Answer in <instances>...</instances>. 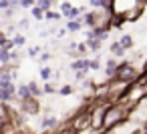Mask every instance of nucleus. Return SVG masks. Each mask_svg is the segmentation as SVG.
I'll return each instance as SVG.
<instances>
[{
	"label": "nucleus",
	"instance_id": "obj_1",
	"mask_svg": "<svg viewBox=\"0 0 147 134\" xmlns=\"http://www.w3.org/2000/svg\"><path fill=\"white\" fill-rule=\"evenodd\" d=\"M145 4H147V0H113L111 12H113V16H119L125 22H133L143 14Z\"/></svg>",
	"mask_w": 147,
	"mask_h": 134
},
{
	"label": "nucleus",
	"instance_id": "obj_2",
	"mask_svg": "<svg viewBox=\"0 0 147 134\" xmlns=\"http://www.w3.org/2000/svg\"><path fill=\"white\" fill-rule=\"evenodd\" d=\"M129 106H125L123 102H117V104H109L107 110H105V118H103V130H111L115 128L117 124L125 122L129 118Z\"/></svg>",
	"mask_w": 147,
	"mask_h": 134
},
{
	"label": "nucleus",
	"instance_id": "obj_3",
	"mask_svg": "<svg viewBox=\"0 0 147 134\" xmlns=\"http://www.w3.org/2000/svg\"><path fill=\"white\" fill-rule=\"evenodd\" d=\"M67 122H69V128H71L73 134L89 132V130H91V106H89V102L83 104Z\"/></svg>",
	"mask_w": 147,
	"mask_h": 134
},
{
	"label": "nucleus",
	"instance_id": "obj_4",
	"mask_svg": "<svg viewBox=\"0 0 147 134\" xmlns=\"http://www.w3.org/2000/svg\"><path fill=\"white\" fill-rule=\"evenodd\" d=\"M139 76H141V72L137 70V66L133 62H121L117 66V72H115V78L113 80L123 82V84H133Z\"/></svg>",
	"mask_w": 147,
	"mask_h": 134
},
{
	"label": "nucleus",
	"instance_id": "obj_5",
	"mask_svg": "<svg viewBox=\"0 0 147 134\" xmlns=\"http://www.w3.org/2000/svg\"><path fill=\"white\" fill-rule=\"evenodd\" d=\"M18 106H20V112L26 114V116H36L40 112V100L36 96H28V98L20 100Z\"/></svg>",
	"mask_w": 147,
	"mask_h": 134
},
{
	"label": "nucleus",
	"instance_id": "obj_6",
	"mask_svg": "<svg viewBox=\"0 0 147 134\" xmlns=\"http://www.w3.org/2000/svg\"><path fill=\"white\" fill-rule=\"evenodd\" d=\"M59 124H61V122H59V118H57L55 114H49V112H47V114L40 118V128H42L45 132H51V130H55Z\"/></svg>",
	"mask_w": 147,
	"mask_h": 134
},
{
	"label": "nucleus",
	"instance_id": "obj_7",
	"mask_svg": "<svg viewBox=\"0 0 147 134\" xmlns=\"http://www.w3.org/2000/svg\"><path fill=\"white\" fill-rule=\"evenodd\" d=\"M71 70H75V72H79V70H91V60H87V58H77L73 64H71Z\"/></svg>",
	"mask_w": 147,
	"mask_h": 134
},
{
	"label": "nucleus",
	"instance_id": "obj_8",
	"mask_svg": "<svg viewBox=\"0 0 147 134\" xmlns=\"http://www.w3.org/2000/svg\"><path fill=\"white\" fill-rule=\"evenodd\" d=\"M83 26H85V24H83V18H75V20H69V22H67V30H69V32H79Z\"/></svg>",
	"mask_w": 147,
	"mask_h": 134
},
{
	"label": "nucleus",
	"instance_id": "obj_9",
	"mask_svg": "<svg viewBox=\"0 0 147 134\" xmlns=\"http://www.w3.org/2000/svg\"><path fill=\"white\" fill-rule=\"evenodd\" d=\"M12 62V50H6V48H2L0 46V64H10Z\"/></svg>",
	"mask_w": 147,
	"mask_h": 134
},
{
	"label": "nucleus",
	"instance_id": "obj_10",
	"mask_svg": "<svg viewBox=\"0 0 147 134\" xmlns=\"http://www.w3.org/2000/svg\"><path fill=\"white\" fill-rule=\"evenodd\" d=\"M85 44L89 46V50H93V52H99V50H101V44H103V40H101V38H87V40H85Z\"/></svg>",
	"mask_w": 147,
	"mask_h": 134
},
{
	"label": "nucleus",
	"instance_id": "obj_11",
	"mask_svg": "<svg viewBox=\"0 0 147 134\" xmlns=\"http://www.w3.org/2000/svg\"><path fill=\"white\" fill-rule=\"evenodd\" d=\"M111 54H113L115 58H123V56H125V48L119 44V40L111 44Z\"/></svg>",
	"mask_w": 147,
	"mask_h": 134
},
{
	"label": "nucleus",
	"instance_id": "obj_12",
	"mask_svg": "<svg viewBox=\"0 0 147 134\" xmlns=\"http://www.w3.org/2000/svg\"><path fill=\"white\" fill-rule=\"evenodd\" d=\"M28 96H30L28 84H18V86H16V98H18V100H24V98H28Z\"/></svg>",
	"mask_w": 147,
	"mask_h": 134
},
{
	"label": "nucleus",
	"instance_id": "obj_13",
	"mask_svg": "<svg viewBox=\"0 0 147 134\" xmlns=\"http://www.w3.org/2000/svg\"><path fill=\"white\" fill-rule=\"evenodd\" d=\"M28 92H30V96H36L38 98V96H42V86H38L34 80H30L28 82Z\"/></svg>",
	"mask_w": 147,
	"mask_h": 134
},
{
	"label": "nucleus",
	"instance_id": "obj_14",
	"mask_svg": "<svg viewBox=\"0 0 147 134\" xmlns=\"http://www.w3.org/2000/svg\"><path fill=\"white\" fill-rule=\"evenodd\" d=\"M119 44L125 48V50H129V48H133V36H129V34H123L121 38H119Z\"/></svg>",
	"mask_w": 147,
	"mask_h": 134
},
{
	"label": "nucleus",
	"instance_id": "obj_15",
	"mask_svg": "<svg viewBox=\"0 0 147 134\" xmlns=\"http://www.w3.org/2000/svg\"><path fill=\"white\" fill-rule=\"evenodd\" d=\"M73 92H75V86H73V84H63L57 94H61V96H71Z\"/></svg>",
	"mask_w": 147,
	"mask_h": 134
},
{
	"label": "nucleus",
	"instance_id": "obj_16",
	"mask_svg": "<svg viewBox=\"0 0 147 134\" xmlns=\"http://www.w3.org/2000/svg\"><path fill=\"white\" fill-rule=\"evenodd\" d=\"M38 74H40V78H42L45 82H49V80L53 78V68H49V66H42Z\"/></svg>",
	"mask_w": 147,
	"mask_h": 134
},
{
	"label": "nucleus",
	"instance_id": "obj_17",
	"mask_svg": "<svg viewBox=\"0 0 147 134\" xmlns=\"http://www.w3.org/2000/svg\"><path fill=\"white\" fill-rule=\"evenodd\" d=\"M57 92H59V88L53 82H45L42 84V94H57Z\"/></svg>",
	"mask_w": 147,
	"mask_h": 134
},
{
	"label": "nucleus",
	"instance_id": "obj_18",
	"mask_svg": "<svg viewBox=\"0 0 147 134\" xmlns=\"http://www.w3.org/2000/svg\"><path fill=\"white\" fill-rule=\"evenodd\" d=\"M36 6H38L42 12H49L51 6H53V0H36Z\"/></svg>",
	"mask_w": 147,
	"mask_h": 134
},
{
	"label": "nucleus",
	"instance_id": "obj_19",
	"mask_svg": "<svg viewBox=\"0 0 147 134\" xmlns=\"http://www.w3.org/2000/svg\"><path fill=\"white\" fill-rule=\"evenodd\" d=\"M30 14H32L36 20H45V12H42L38 6H32V8H30Z\"/></svg>",
	"mask_w": 147,
	"mask_h": 134
},
{
	"label": "nucleus",
	"instance_id": "obj_20",
	"mask_svg": "<svg viewBox=\"0 0 147 134\" xmlns=\"http://www.w3.org/2000/svg\"><path fill=\"white\" fill-rule=\"evenodd\" d=\"M71 8H73V4L69 2V0H65V2H61V14H63V16H67V14L71 12Z\"/></svg>",
	"mask_w": 147,
	"mask_h": 134
},
{
	"label": "nucleus",
	"instance_id": "obj_21",
	"mask_svg": "<svg viewBox=\"0 0 147 134\" xmlns=\"http://www.w3.org/2000/svg\"><path fill=\"white\" fill-rule=\"evenodd\" d=\"M18 6H22V8H32V6H36V0H18Z\"/></svg>",
	"mask_w": 147,
	"mask_h": 134
},
{
	"label": "nucleus",
	"instance_id": "obj_22",
	"mask_svg": "<svg viewBox=\"0 0 147 134\" xmlns=\"http://www.w3.org/2000/svg\"><path fill=\"white\" fill-rule=\"evenodd\" d=\"M45 18H47V20H59V18H61V12L49 10V12H45Z\"/></svg>",
	"mask_w": 147,
	"mask_h": 134
},
{
	"label": "nucleus",
	"instance_id": "obj_23",
	"mask_svg": "<svg viewBox=\"0 0 147 134\" xmlns=\"http://www.w3.org/2000/svg\"><path fill=\"white\" fill-rule=\"evenodd\" d=\"M12 40H14V46H22V44H24V36H22V34H16Z\"/></svg>",
	"mask_w": 147,
	"mask_h": 134
},
{
	"label": "nucleus",
	"instance_id": "obj_24",
	"mask_svg": "<svg viewBox=\"0 0 147 134\" xmlns=\"http://www.w3.org/2000/svg\"><path fill=\"white\" fill-rule=\"evenodd\" d=\"M99 68H101V62H99V58H93V60H91V70L95 72V70H99Z\"/></svg>",
	"mask_w": 147,
	"mask_h": 134
},
{
	"label": "nucleus",
	"instance_id": "obj_25",
	"mask_svg": "<svg viewBox=\"0 0 147 134\" xmlns=\"http://www.w3.org/2000/svg\"><path fill=\"white\" fill-rule=\"evenodd\" d=\"M111 4H113V0H101V8H105V10H111Z\"/></svg>",
	"mask_w": 147,
	"mask_h": 134
},
{
	"label": "nucleus",
	"instance_id": "obj_26",
	"mask_svg": "<svg viewBox=\"0 0 147 134\" xmlns=\"http://www.w3.org/2000/svg\"><path fill=\"white\" fill-rule=\"evenodd\" d=\"M8 42V36H6V32H2V30H0V46H4Z\"/></svg>",
	"mask_w": 147,
	"mask_h": 134
},
{
	"label": "nucleus",
	"instance_id": "obj_27",
	"mask_svg": "<svg viewBox=\"0 0 147 134\" xmlns=\"http://www.w3.org/2000/svg\"><path fill=\"white\" fill-rule=\"evenodd\" d=\"M38 52H40V48H38V46H30V48H28V56H36Z\"/></svg>",
	"mask_w": 147,
	"mask_h": 134
},
{
	"label": "nucleus",
	"instance_id": "obj_28",
	"mask_svg": "<svg viewBox=\"0 0 147 134\" xmlns=\"http://www.w3.org/2000/svg\"><path fill=\"white\" fill-rule=\"evenodd\" d=\"M49 60H51V54H49V52H42V54H40V62L45 64V62H49Z\"/></svg>",
	"mask_w": 147,
	"mask_h": 134
},
{
	"label": "nucleus",
	"instance_id": "obj_29",
	"mask_svg": "<svg viewBox=\"0 0 147 134\" xmlns=\"http://www.w3.org/2000/svg\"><path fill=\"white\" fill-rule=\"evenodd\" d=\"M89 2H91V6L97 10V8H101V0H89Z\"/></svg>",
	"mask_w": 147,
	"mask_h": 134
},
{
	"label": "nucleus",
	"instance_id": "obj_30",
	"mask_svg": "<svg viewBox=\"0 0 147 134\" xmlns=\"http://www.w3.org/2000/svg\"><path fill=\"white\" fill-rule=\"evenodd\" d=\"M40 134H49V132H40Z\"/></svg>",
	"mask_w": 147,
	"mask_h": 134
},
{
	"label": "nucleus",
	"instance_id": "obj_31",
	"mask_svg": "<svg viewBox=\"0 0 147 134\" xmlns=\"http://www.w3.org/2000/svg\"><path fill=\"white\" fill-rule=\"evenodd\" d=\"M0 26H2V22H0Z\"/></svg>",
	"mask_w": 147,
	"mask_h": 134
}]
</instances>
